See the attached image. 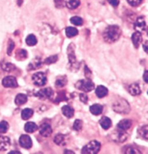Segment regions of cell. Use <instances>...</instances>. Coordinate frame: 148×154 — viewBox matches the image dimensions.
Masks as SVG:
<instances>
[{"mask_svg": "<svg viewBox=\"0 0 148 154\" xmlns=\"http://www.w3.org/2000/svg\"><path fill=\"white\" fill-rule=\"evenodd\" d=\"M103 110V106L101 104H98V103L92 105L90 107V112H91L93 115H96V116L100 115V114H102Z\"/></svg>", "mask_w": 148, "mask_h": 154, "instance_id": "ffe728a7", "label": "cell"}, {"mask_svg": "<svg viewBox=\"0 0 148 154\" xmlns=\"http://www.w3.org/2000/svg\"><path fill=\"white\" fill-rule=\"evenodd\" d=\"M53 94V91L51 88H46L41 89L37 93L36 96H38L40 98H50L52 97Z\"/></svg>", "mask_w": 148, "mask_h": 154, "instance_id": "9c48e42d", "label": "cell"}, {"mask_svg": "<svg viewBox=\"0 0 148 154\" xmlns=\"http://www.w3.org/2000/svg\"><path fill=\"white\" fill-rule=\"evenodd\" d=\"M123 152H124V153H141L140 150L136 149L132 146L124 147V148L123 149Z\"/></svg>", "mask_w": 148, "mask_h": 154, "instance_id": "4dcf8cb0", "label": "cell"}, {"mask_svg": "<svg viewBox=\"0 0 148 154\" xmlns=\"http://www.w3.org/2000/svg\"><path fill=\"white\" fill-rule=\"evenodd\" d=\"M122 34L121 28L118 26H109L103 32V38L107 43H114L119 39Z\"/></svg>", "mask_w": 148, "mask_h": 154, "instance_id": "6da1fadb", "label": "cell"}, {"mask_svg": "<svg viewBox=\"0 0 148 154\" xmlns=\"http://www.w3.org/2000/svg\"><path fill=\"white\" fill-rule=\"evenodd\" d=\"M80 5V0H67L66 6L70 10H74L77 8Z\"/></svg>", "mask_w": 148, "mask_h": 154, "instance_id": "cb8c5ba5", "label": "cell"}, {"mask_svg": "<svg viewBox=\"0 0 148 154\" xmlns=\"http://www.w3.org/2000/svg\"><path fill=\"white\" fill-rule=\"evenodd\" d=\"M33 115V111L31 109H25L22 111L21 113V117H22L23 119L24 120H27L31 118Z\"/></svg>", "mask_w": 148, "mask_h": 154, "instance_id": "d4e9b609", "label": "cell"}, {"mask_svg": "<svg viewBox=\"0 0 148 154\" xmlns=\"http://www.w3.org/2000/svg\"><path fill=\"white\" fill-rule=\"evenodd\" d=\"M143 79L146 83H148V71L145 70L143 75Z\"/></svg>", "mask_w": 148, "mask_h": 154, "instance_id": "7bdbcfd3", "label": "cell"}, {"mask_svg": "<svg viewBox=\"0 0 148 154\" xmlns=\"http://www.w3.org/2000/svg\"><path fill=\"white\" fill-rule=\"evenodd\" d=\"M147 42H146L145 44H144L143 45V47H144V50L145 52H147Z\"/></svg>", "mask_w": 148, "mask_h": 154, "instance_id": "ee69618b", "label": "cell"}, {"mask_svg": "<svg viewBox=\"0 0 148 154\" xmlns=\"http://www.w3.org/2000/svg\"><path fill=\"white\" fill-rule=\"evenodd\" d=\"M19 143L21 147L25 149H30L33 146V142L29 135H23L20 137Z\"/></svg>", "mask_w": 148, "mask_h": 154, "instance_id": "8992f818", "label": "cell"}, {"mask_svg": "<svg viewBox=\"0 0 148 154\" xmlns=\"http://www.w3.org/2000/svg\"><path fill=\"white\" fill-rule=\"evenodd\" d=\"M67 54H68L69 62L74 65V63H76V57L74 55V44H71L70 45L68 46V49H67Z\"/></svg>", "mask_w": 148, "mask_h": 154, "instance_id": "2e32d148", "label": "cell"}, {"mask_svg": "<svg viewBox=\"0 0 148 154\" xmlns=\"http://www.w3.org/2000/svg\"><path fill=\"white\" fill-rule=\"evenodd\" d=\"M2 85L5 88H17L18 83L15 77L8 76L2 80Z\"/></svg>", "mask_w": 148, "mask_h": 154, "instance_id": "52a82bcc", "label": "cell"}, {"mask_svg": "<svg viewBox=\"0 0 148 154\" xmlns=\"http://www.w3.org/2000/svg\"><path fill=\"white\" fill-rule=\"evenodd\" d=\"M108 91L106 87L103 86V85H99L95 89V94L98 97L101 98L105 97L108 95Z\"/></svg>", "mask_w": 148, "mask_h": 154, "instance_id": "e0dca14e", "label": "cell"}, {"mask_svg": "<svg viewBox=\"0 0 148 154\" xmlns=\"http://www.w3.org/2000/svg\"><path fill=\"white\" fill-rule=\"evenodd\" d=\"M113 137L114 140L116 142L123 143L127 139L128 134L126 133V131H122V130H118V131L115 134H113Z\"/></svg>", "mask_w": 148, "mask_h": 154, "instance_id": "4fadbf2b", "label": "cell"}, {"mask_svg": "<svg viewBox=\"0 0 148 154\" xmlns=\"http://www.w3.org/2000/svg\"><path fill=\"white\" fill-rule=\"evenodd\" d=\"M10 146V139L7 136L0 135V150L5 151Z\"/></svg>", "mask_w": 148, "mask_h": 154, "instance_id": "7c38bea8", "label": "cell"}, {"mask_svg": "<svg viewBox=\"0 0 148 154\" xmlns=\"http://www.w3.org/2000/svg\"><path fill=\"white\" fill-rule=\"evenodd\" d=\"M24 128L26 132H28V133H33V132H35L38 130V126H37L35 123L29 122L26 123Z\"/></svg>", "mask_w": 148, "mask_h": 154, "instance_id": "7402d4cb", "label": "cell"}, {"mask_svg": "<svg viewBox=\"0 0 148 154\" xmlns=\"http://www.w3.org/2000/svg\"><path fill=\"white\" fill-rule=\"evenodd\" d=\"M15 58L18 61H23L28 58V52L25 49H19L16 51Z\"/></svg>", "mask_w": 148, "mask_h": 154, "instance_id": "603a6c76", "label": "cell"}, {"mask_svg": "<svg viewBox=\"0 0 148 154\" xmlns=\"http://www.w3.org/2000/svg\"><path fill=\"white\" fill-rule=\"evenodd\" d=\"M82 128H83V122L80 120V119H76L74 121V125H73V129L75 131H80Z\"/></svg>", "mask_w": 148, "mask_h": 154, "instance_id": "d590c367", "label": "cell"}, {"mask_svg": "<svg viewBox=\"0 0 148 154\" xmlns=\"http://www.w3.org/2000/svg\"><path fill=\"white\" fill-rule=\"evenodd\" d=\"M113 109L119 114H128L130 112V106L125 99L120 98L114 102L113 104Z\"/></svg>", "mask_w": 148, "mask_h": 154, "instance_id": "7a4b0ae2", "label": "cell"}, {"mask_svg": "<svg viewBox=\"0 0 148 154\" xmlns=\"http://www.w3.org/2000/svg\"><path fill=\"white\" fill-rule=\"evenodd\" d=\"M26 42L27 45L30 46H35V44H37L38 41H37L36 37H35L34 35H33V34H30V35H28V36H27L26 39Z\"/></svg>", "mask_w": 148, "mask_h": 154, "instance_id": "4316f807", "label": "cell"}, {"mask_svg": "<svg viewBox=\"0 0 148 154\" xmlns=\"http://www.w3.org/2000/svg\"><path fill=\"white\" fill-rule=\"evenodd\" d=\"M67 83V80L66 79V78H58V79L56 80L55 85H56V86L58 88H62L65 86V85H66V84Z\"/></svg>", "mask_w": 148, "mask_h": 154, "instance_id": "e575fe53", "label": "cell"}, {"mask_svg": "<svg viewBox=\"0 0 148 154\" xmlns=\"http://www.w3.org/2000/svg\"><path fill=\"white\" fill-rule=\"evenodd\" d=\"M100 125H101V128L104 129V130H108L111 127L112 122L110 119V118L107 117H103L100 119L99 121Z\"/></svg>", "mask_w": 148, "mask_h": 154, "instance_id": "d6986e66", "label": "cell"}, {"mask_svg": "<svg viewBox=\"0 0 148 154\" xmlns=\"http://www.w3.org/2000/svg\"><path fill=\"white\" fill-rule=\"evenodd\" d=\"M129 94L132 96H138L141 94V89L140 88V85L138 84L134 83L131 84L129 87Z\"/></svg>", "mask_w": 148, "mask_h": 154, "instance_id": "ac0fdd59", "label": "cell"}, {"mask_svg": "<svg viewBox=\"0 0 148 154\" xmlns=\"http://www.w3.org/2000/svg\"><path fill=\"white\" fill-rule=\"evenodd\" d=\"M9 130V124L8 122L2 121L0 122V133H6Z\"/></svg>", "mask_w": 148, "mask_h": 154, "instance_id": "d6a6232c", "label": "cell"}, {"mask_svg": "<svg viewBox=\"0 0 148 154\" xmlns=\"http://www.w3.org/2000/svg\"><path fill=\"white\" fill-rule=\"evenodd\" d=\"M65 153H73L74 154V153L73 151H71V150H65Z\"/></svg>", "mask_w": 148, "mask_h": 154, "instance_id": "bcb514c9", "label": "cell"}, {"mask_svg": "<svg viewBox=\"0 0 148 154\" xmlns=\"http://www.w3.org/2000/svg\"><path fill=\"white\" fill-rule=\"evenodd\" d=\"M32 80H33L35 85L41 87L44 86V85L46 83L47 78H46V75L45 73L42 72H38L35 73V74L33 75V77H32Z\"/></svg>", "mask_w": 148, "mask_h": 154, "instance_id": "5b68a950", "label": "cell"}, {"mask_svg": "<svg viewBox=\"0 0 148 154\" xmlns=\"http://www.w3.org/2000/svg\"><path fill=\"white\" fill-rule=\"evenodd\" d=\"M146 28V23L145 20L143 17H139L137 19L136 22L134 23V29L137 30V31L142 32L144 31Z\"/></svg>", "mask_w": 148, "mask_h": 154, "instance_id": "30bf717a", "label": "cell"}, {"mask_svg": "<svg viewBox=\"0 0 148 154\" xmlns=\"http://www.w3.org/2000/svg\"><path fill=\"white\" fill-rule=\"evenodd\" d=\"M14 48H15V43H14L13 41H12L11 39H10V40H9V44H8V55H11Z\"/></svg>", "mask_w": 148, "mask_h": 154, "instance_id": "f35d334b", "label": "cell"}, {"mask_svg": "<svg viewBox=\"0 0 148 154\" xmlns=\"http://www.w3.org/2000/svg\"><path fill=\"white\" fill-rule=\"evenodd\" d=\"M57 60H58V56H57V55H53V56H51L48 57V58H46L45 61H44V63L46 64H51L55 63Z\"/></svg>", "mask_w": 148, "mask_h": 154, "instance_id": "8d00e7d4", "label": "cell"}, {"mask_svg": "<svg viewBox=\"0 0 148 154\" xmlns=\"http://www.w3.org/2000/svg\"><path fill=\"white\" fill-rule=\"evenodd\" d=\"M127 2L131 6L137 7L142 2V0H127Z\"/></svg>", "mask_w": 148, "mask_h": 154, "instance_id": "ab89813d", "label": "cell"}, {"mask_svg": "<svg viewBox=\"0 0 148 154\" xmlns=\"http://www.w3.org/2000/svg\"><path fill=\"white\" fill-rule=\"evenodd\" d=\"M54 4L56 8L61 9L66 6V2L65 0H54Z\"/></svg>", "mask_w": 148, "mask_h": 154, "instance_id": "74e56055", "label": "cell"}, {"mask_svg": "<svg viewBox=\"0 0 148 154\" xmlns=\"http://www.w3.org/2000/svg\"><path fill=\"white\" fill-rule=\"evenodd\" d=\"M41 60L39 59H35L33 61V62H31L29 64V69H37V68L41 67Z\"/></svg>", "mask_w": 148, "mask_h": 154, "instance_id": "1f68e13d", "label": "cell"}, {"mask_svg": "<svg viewBox=\"0 0 148 154\" xmlns=\"http://www.w3.org/2000/svg\"><path fill=\"white\" fill-rule=\"evenodd\" d=\"M53 141L59 146H62L65 143V136L62 134H57L53 138Z\"/></svg>", "mask_w": 148, "mask_h": 154, "instance_id": "f1b7e54d", "label": "cell"}, {"mask_svg": "<svg viewBox=\"0 0 148 154\" xmlns=\"http://www.w3.org/2000/svg\"><path fill=\"white\" fill-rule=\"evenodd\" d=\"M131 40H132L134 46L136 49L138 48L142 42V33L139 31H136L135 33H134L132 34V36H131Z\"/></svg>", "mask_w": 148, "mask_h": 154, "instance_id": "5bb4252c", "label": "cell"}, {"mask_svg": "<svg viewBox=\"0 0 148 154\" xmlns=\"http://www.w3.org/2000/svg\"><path fill=\"white\" fill-rule=\"evenodd\" d=\"M138 133L142 138H144V140L148 139V126L147 125H144V126L142 127L139 129L138 130Z\"/></svg>", "mask_w": 148, "mask_h": 154, "instance_id": "83f0119b", "label": "cell"}, {"mask_svg": "<svg viewBox=\"0 0 148 154\" xmlns=\"http://www.w3.org/2000/svg\"><path fill=\"white\" fill-rule=\"evenodd\" d=\"M27 101H28V96H27L26 94H17L15 99V104L17 106H21V105L25 104Z\"/></svg>", "mask_w": 148, "mask_h": 154, "instance_id": "44dd1931", "label": "cell"}, {"mask_svg": "<svg viewBox=\"0 0 148 154\" xmlns=\"http://www.w3.org/2000/svg\"><path fill=\"white\" fill-rule=\"evenodd\" d=\"M52 128L51 126L48 123H44L41 125L39 128V132H40L41 135L44 137H48L52 134Z\"/></svg>", "mask_w": 148, "mask_h": 154, "instance_id": "ba28073f", "label": "cell"}, {"mask_svg": "<svg viewBox=\"0 0 148 154\" xmlns=\"http://www.w3.org/2000/svg\"><path fill=\"white\" fill-rule=\"evenodd\" d=\"M70 22L72 23L73 25H74V26H80L83 25V20L80 17H78V16H74V17H71Z\"/></svg>", "mask_w": 148, "mask_h": 154, "instance_id": "f546056e", "label": "cell"}, {"mask_svg": "<svg viewBox=\"0 0 148 154\" xmlns=\"http://www.w3.org/2000/svg\"><path fill=\"white\" fill-rule=\"evenodd\" d=\"M78 34V30L74 27H67L66 28V35L68 38L76 36Z\"/></svg>", "mask_w": 148, "mask_h": 154, "instance_id": "484cf974", "label": "cell"}, {"mask_svg": "<svg viewBox=\"0 0 148 154\" xmlns=\"http://www.w3.org/2000/svg\"><path fill=\"white\" fill-rule=\"evenodd\" d=\"M62 114L65 116L66 117L69 118H72L74 117V109L71 107L70 106L68 105H65L62 108Z\"/></svg>", "mask_w": 148, "mask_h": 154, "instance_id": "9a60e30c", "label": "cell"}, {"mask_svg": "<svg viewBox=\"0 0 148 154\" xmlns=\"http://www.w3.org/2000/svg\"><path fill=\"white\" fill-rule=\"evenodd\" d=\"M80 101L84 103H87V101H88V97H87V96L85 94H80Z\"/></svg>", "mask_w": 148, "mask_h": 154, "instance_id": "60d3db41", "label": "cell"}, {"mask_svg": "<svg viewBox=\"0 0 148 154\" xmlns=\"http://www.w3.org/2000/svg\"><path fill=\"white\" fill-rule=\"evenodd\" d=\"M101 150V143L97 140H92L87 143L82 149L83 154H96Z\"/></svg>", "mask_w": 148, "mask_h": 154, "instance_id": "3957f363", "label": "cell"}, {"mask_svg": "<svg viewBox=\"0 0 148 154\" xmlns=\"http://www.w3.org/2000/svg\"><path fill=\"white\" fill-rule=\"evenodd\" d=\"M2 69L4 70L7 71V72H11L14 69H15V66L12 63H9V62H6V63H4L2 66Z\"/></svg>", "mask_w": 148, "mask_h": 154, "instance_id": "836d02e7", "label": "cell"}, {"mask_svg": "<svg viewBox=\"0 0 148 154\" xmlns=\"http://www.w3.org/2000/svg\"><path fill=\"white\" fill-rule=\"evenodd\" d=\"M20 151H17V150H15V151H14V150H12V151H10L9 154H20Z\"/></svg>", "mask_w": 148, "mask_h": 154, "instance_id": "f6af8a7d", "label": "cell"}, {"mask_svg": "<svg viewBox=\"0 0 148 154\" xmlns=\"http://www.w3.org/2000/svg\"><path fill=\"white\" fill-rule=\"evenodd\" d=\"M131 125H132V122H131L130 119H122V121L119 122L117 125V128L118 130H122V131H126L127 130L131 127Z\"/></svg>", "mask_w": 148, "mask_h": 154, "instance_id": "8fae6325", "label": "cell"}, {"mask_svg": "<svg viewBox=\"0 0 148 154\" xmlns=\"http://www.w3.org/2000/svg\"><path fill=\"white\" fill-rule=\"evenodd\" d=\"M108 3L113 7H117L119 5V0H108Z\"/></svg>", "mask_w": 148, "mask_h": 154, "instance_id": "b9f144b4", "label": "cell"}, {"mask_svg": "<svg viewBox=\"0 0 148 154\" xmlns=\"http://www.w3.org/2000/svg\"><path fill=\"white\" fill-rule=\"evenodd\" d=\"M75 87L79 90L87 93L90 92L95 88V84L92 83V81L90 79L82 80L76 83Z\"/></svg>", "mask_w": 148, "mask_h": 154, "instance_id": "277c9868", "label": "cell"}]
</instances>
